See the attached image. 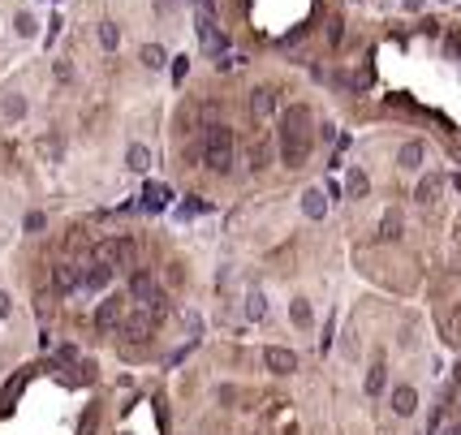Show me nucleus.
I'll return each instance as SVG.
<instances>
[{
    "instance_id": "1",
    "label": "nucleus",
    "mask_w": 461,
    "mask_h": 435,
    "mask_svg": "<svg viewBox=\"0 0 461 435\" xmlns=\"http://www.w3.org/2000/svg\"><path fill=\"white\" fill-rule=\"evenodd\" d=\"M306 151H311V112L306 104H293L280 117V159L289 168H297L306 159Z\"/></svg>"
},
{
    "instance_id": "2",
    "label": "nucleus",
    "mask_w": 461,
    "mask_h": 435,
    "mask_svg": "<svg viewBox=\"0 0 461 435\" xmlns=\"http://www.w3.org/2000/svg\"><path fill=\"white\" fill-rule=\"evenodd\" d=\"M199 151H203V164H207L212 172H229L233 168V130L220 125V121H212L207 130H203Z\"/></svg>"
},
{
    "instance_id": "3",
    "label": "nucleus",
    "mask_w": 461,
    "mask_h": 435,
    "mask_svg": "<svg viewBox=\"0 0 461 435\" xmlns=\"http://www.w3.org/2000/svg\"><path fill=\"white\" fill-rule=\"evenodd\" d=\"M95 259L100 263H108V267H134V259H138V246L130 237H108V241H100V246H95Z\"/></svg>"
},
{
    "instance_id": "4",
    "label": "nucleus",
    "mask_w": 461,
    "mask_h": 435,
    "mask_svg": "<svg viewBox=\"0 0 461 435\" xmlns=\"http://www.w3.org/2000/svg\"><path fill=\"white\" fill-rule=\"evenodd\" d=\"M125 311H130V298H125V293H108V298L100 302V311H95V328H100V332L121 328Z\"/></svg>"
},
{
    "instance_id": "5",
    "label": "nucleus",
    "mask_w": 461,
    "mask_h": 435,
    "mask_svg": "<svg viewBox=\"0 0 461 435\" xmlns=\"http://www.w3.org/2000/svg\"><path fill=\"white\" fill-rule=\"evenodd\" d=\"M199 43H203V52H207V56H229V43H225V35H220V30H216V22H212V13H199Z\"/></svg>"
},
{
    "instance_id": "6",
    "label": "nucleus",
    "mask_w": 461,
    "mask_h": 435,
    "mask_svg": "<svg viewBox=\"0 0 461 435\" xmlns=\"http://www.w3.org/2000/svg\"><path fill=\"white\" fill-rule=\"evenodd\" d=\"M151 328H155V319L142 311V306H134V311H125V319H121V336L125 341H147L151 336Z\"/></svg>"
},
{
    "instance_id": "7",
    "label": "nucleus",
    "mask_w": 461,
    "mask_h": 435,
    "mask_svg": "<svg viewBox=\"0 0 461 435\" xmlns=\"http://www.w3.org/2000/svg\"><path fill=\"white\" fill-rule=\"evenodd\" d=\"M263 362H267L272 375H293V370H297V353L284 349V345H267L263 349Z\"/></svg>"
},
{
    "instance_id": "8",
    "label": "nucleus",
    "mask_w": 461,
    "mask_h": 435,
    "mask_svg": "<svg viewBox=\"0 0 461 435\" xmlns=\"http://www.w3.org/2000/svg\"><path fill=\"white\" fill-rule=\"evenodd\" d=\"M272 112H276V91L272 87H254L250 91V117L263 125V121H272Z\"/></svg>"
},
{
    "instance_id": "9",
    "label": "nucleus",
    "mask_w": 461,
    "mask_h": 435,
    "mask_svg": "<svg viewBox=\"0 0 461 435\" xmlns=\"http://www.w3.org/2000/svg\"><path fill=\"white\" fill-rule=\"evenodd\" d=\"M52 289H56V293H74V289H82V267H78V263H56Z\"/></svg>"
},
{
    "instance_id": "10",
    "label": "nucleus",
    "mask_w": 461,
    "mask_h": 435,
    "mask_svg": "<svg viewBox=\"0 0 461 435\" xmlns=\"http://www.w3.org/2000/svg\"><path fill=\"white\" fill-rule=\"evenodd\" d=\"M388 405H392V414H396V418H409V414L418 410V392L409 388V383H401V388H392Z\"/></svg>"
},
{
    "instance_id": "11",
    "label": "nucleus",
    "mask_w": 461,
    "mask_h": 435,
    "mask_svg": "<svg viewBox=\"0 0 461 435\" xmlns=\"http://www.w3.org/2000/svg\"><path fill=\"white\" fill-rule=\"evenodd\" d=\"M108 285H113V267L95 259V263L82 271V289H91V293H100V289H108Z\"/></svg>"
},
{
    "instance_id": "12",
    "label": "nucleus",
    "mask_w": 461,
    "mask_h": 435,
    "mask_svg": "<svg viewBox=\"0 0 461 435\" xmlns=\"http://www.w3.org/2000/svg\"><path fill=\"white\" fill-rule=\"evenodd\" d=\"M155 289H160V285L151 280V271H134V276H130V298H134V306H142Z\"/></svg>"
},
{
    "instance_id": "13",
    "label": "nucleus",
    "mask_w": 461,
    "mask_h": 435,
    "mask_svg": "<svg viewBox=\"0 0 461 435\" xmlns=\"http://www.w3.org/2000/svg\"><path fill=\"white\" fill-rule=\"evenodd\" d=\"M302 212H306V220H324L328 216V194L324 190H306V194H302Z\"/></svg>"
},
{
    "instance_id": "14",
    "label": "nucleus",
    "mask_w": 461,
    "mask_h": 435,
    "mask_svg": "<svg viewBox=\"0 0 461 435\" xmlns=\"http://www.w3.org/2000/svg\"><path fill=\"white\" fill-rule=\"evenodd\" d=\"M367 190H371V181H367V172H362V168H349L345 172V199H367Z\"/></svg>"
},
{
    "instance_id": "15",
    "label": "nucleus",
    "mask_w": 461,
    "mask_h": 435,
    "mask_svg": "<svg viewBox=\"0 0 461 435\" xmlns=\"http://www.w3.org/2000/svg\"><path fill=\"white\" fill-rule=\"evenodd\" d=\"M168 199H172V190L168 186H147V190H142V207H147V212H160V207H168Z\"/></svg>"
},
{
    "instance_id": "16",
    "label": "nucleus",
    "mask_w": 461,
    "mask_h": 435,
    "mask_svg": "<svg viewBox=\"0 0 461 435\" xmlns=\"http://www.w3.org/2000/svg\"><path fill=\"white\" fill-rule=\"evenodd\" d=\"M289 319H293V328H311V324H315L311 302H306V298H293V302H289Z\"/></svg>"
},
{
    "instance_id": "17",
    "label": "nucleus",
    "mask_w": 461,
    "mask_h": 435,
    "mask_svg": "<svg viewBox=\"0 0 461 435\" xmlns=\"http://www.w3.org/2000/svg\"><path fill=\"white\" fill-rule=\"evenodd\" d=\"M440 328H444V341H449V345H461V302L453 306L449 315H444V324H440Z\"/></svg>"
},
{
    "instance_id": "18",
    "label": "nucleus",
    "mask_w": 461,
    "mask_h": 435,
    "mask_svg": "<svg viewBox=\"0 0 461 435\" xmlns=\"http://www.w3.org/2000/svg\"><path fill=\"white\" fill-rule=\"evenodd\" d=\"M423 142H405V147L401 151H396V164H401V168H423Z\"/></svg>"
},
{
    "instance_id": "19",
    "label": "nucleus",
    "mask_w": 461,
    "mask_h": 435,
    "mask_svg": "<svg viewBox=\"0 0 461 435\" xmlns=\"http://www.w3.org/2000/svg\"><path fill=\"white\" fill-rule=\"evenodd\" d=\"M362 388H367V397H379L388 388V370H384V362H375L371 370H367V383H362Z\"/></svg>"
},
{
    "instance_id": "20",
    "label": "nucleus",
    "mask_w": 461,
    "mask_h": 435,
    "mask_svg": "<svg viewBox=\"0 0 461 435\" xmlns=\"http://www.w3.org/2000/svg\"><path fill=\"white\" fill-rule=\"evenodd\" d=\"M125 164H130L134 172H147V168H151V151L142 147V142H134V147L125 151Z\"/></svg>"
},
{
    "instance_id": "21",
    "label": "nucleus",
    "mask_w": 461,
    "mask_h": 435,
    "mask_svg": "<svg viewBox=\"0 0 461 435\" xmlns=\"http://www.w3.org/2000/svg\"><path fill=\"white\" fill-rule=\"evenodd\" d=\"M440 186H444V172H431V177H423V181H418V190H414V199H418V203H431Z\"/></svg>"
},
{
    "instance_id": "22",
    "label": "nucleus",
    "mask_w": 461,
    "mask_h": 435,
    "mask_svg": "<svg viewBox=\"0 0 461 435\" xmlns=\"http://www.w3.org/2000/svg\"><path fill=\"white\" fill-rule=\"evenodd\" d=\"M401 237V212H384L379 220V241H396Z\"/></svg>"
},
{
    "instance_id": "23",
    "label": "nucleus",
    "mask_w": 461,
    "mask_h": 435,
    "mask_svg": "<svg viewBox=\"0 0 461 435\" xmlns=\"http://www.w3.org/2000/svg\"><path fill=\"white\" fill-rule=\"evenodd\" d=\"M263 315H267V298L259 293V289H250V293H246V319H254V324H259Z\"/></svg>"
},
{
    "instance_id": "24",
    "label": "nucleus",
    "mask_w": 461,
    "mask_h": 435,
    "mask_svg": "<svg viewBox=\"0 0 461 435\" xmlns=\"http://www.w3.org/2000/svg\"><path fill=\"white\" fill-rule=\"evenodd\" d=\"M138 56H142V65H147V69H164V60H168L160 43H147V47H142Z\"/></svg>"
},
{
    "instance_id": "25",
    "label": "nucleus",
    "mask_w": 461,
    "mask_h": 435,
    "mask_svg": "<svg viewBox=\"0 0 461 435\" xmlns=\"http://www.w3.org/2000/svg\"><path fill=\"white\" fill-rule=\"evenodd\" d=\"M0 112H5L9 121H22V117H26V100H22V95H5V104H0Z\"/></svg>"
},
{
    "instance_id": "26",
    "label": "nucleus",
    "mask_w": 461,
    "mask_h": 435,
    "mask_svg": "<svg viewBox=\"0 0 461 435\" xmlns=\"http://www.w3.org/2000/svg\"><path fill=\"white\" fill-rule=\"evenodd\" d=\"M100 43H104V52H117V43H121L117 22H100Z\"/></svg>"
},
{
    "instance_id": "27",
    "label": "nucleus",
    "mask_w": 461,
    "mask_h": 435,
    "mask_svg": "<svg viewBox=\"0 0 461 435\" xmlns=\"http://www.w3.org/2000/svg\"><path fill=\"white\" fill-rule=\"evenodd\" d=\"M35 30H39V22L30 18V13H18V35H22V39H30Z\"/></svg>"
},
{
    "instance_id": "28",
    "label": "nucleus",
    "mask_w": 461,
    "mask_h": 435,
    "mask_svg": "<svg viewBox=\"0 0 461 435\" xmlns=\"http://www.w3.org/2000/svg\"><path fill=\"white\" fill-rule=\"evenodd\" d=\"M185 74H190V60L177 56V60H172V82H185Z\"/></svg>"
},
{
    "instance_id": "29",
    "label": "nucleus",
    "mask_w": 461,
    "mask_h": 435,
    "mask_svg": "<svg viewBox=\"0 0 461 435\" xmlns=\"http://www.w3.org/2000/svg\"><path fill=\"white\" fill-rule=\"evenodd\" d=\"M250 159H254V168H263V164H267V159H272V151H267V142H259V147H254V151H250Z\"/></svg>"
},
{
    "instance_id": "30",
    "label": "nucleus",
    "mask_w": 461,
    "mask_h": 435,
    "mask_svg": "<svg viewBox=\"0 0 461 435\" xmlns=\"http://www.w3.org/2000/svg\"><path fill=\"white\" fill-rule=\"evenodd\" d=\"M43 224H47V216H43V212H30V216H26V233H39Z\"/></svg>"
},
{
    "instance_id": "31",
    "label": "nucleus",
    "mask_w": 461,
    "mask_h": 435,
    "mask_svg": "<svg viewBox=\"0 0 461 435\" xmlns=\"http://www.w3.org/2000/svg\"><path fill=\"white\" fill-rule=\"evenodd\" d=\"M43 155H52V159H60V138H43Z\"/></svg>"
},
{
    "instance_id": "32",
    "label": "nucleus",
    "mask_w": 461,
    "mask_h": 435,
    "mask_svg": "<svg viewBox=\"0 0 461 435\" xmlns=\"http://www.w3.org/2000/svg\"><path fill=\"white\" fill-rule=\"evenodd\" d=\"M444 52H449V56H461V35H449V39H444Z\"/></svg>"
},
{
    "instance_id": "33",
    "label": "nucleus",
    "mask_w": 461,
    "mask_h": 435,
    "mask_svg": "<svg viewBox=\"0 0 461 435\" xmlns=\"http://www.w3.org/2000/svg\"><path fill=\"white\" fill-rule=\"evenodd\" d=\"M56 78H60V82H69V78H74V65H69V60H56Z\"/></svg>"
},
{
    "instance_id": "34",
    "label": "nucleus",
    "mask_w": 461,
    "mask_h": 435,
    "mask_svg": "<svg viewBox=\"0 0 461 435\" xmlns=\"http://www.w3.org/2000/svg\"><path fill=\"white\" fill-rule=\"evenodd\" d=\"M155 9H160V13H172V9H177V0H155Z\"/></svg>"
},
{
    "instance_id": "35",
    "label": "nucleus",
    "mask_w": 461,
    "mask_h": 435,
    "mask_svg": "<svg viewBox=\"0 0 461 435\" xmlns=\"http://www.w3.org/2000/svg\"><path fill=\"white\" fill-rule=\"evenodd\" d=\"M9 311H13V306H9V293H0V319H9Z\"/></svg>"
},
{
    "instance_id": "36",
    "label": "nucleus",
    "mask_w": 461,
    "mask_h": 435,
    "mask_svg": "<svg viewBox=\"0 0 461 435\" xmlns=\"http://www.w3.org/2000/svg\"><path fill=\"white\" fill-rule=\"evenodd\" d=\"M401 5H405V9H409V13H418V9H423V5H427V0H401Z\"/></svg>"
}]
</instances>
